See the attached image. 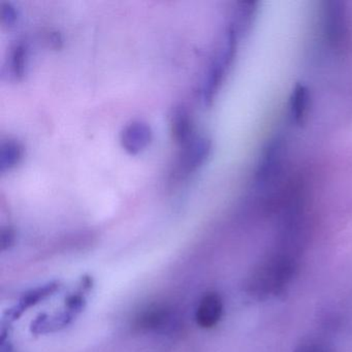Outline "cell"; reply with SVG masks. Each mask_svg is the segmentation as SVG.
I'll return each instance as SVG.
<instances>
[{"mask_svg":"<svg viewBox=\"0 0 352 352\" xmlns=\"http://www.w3.org/2000/svg\"><path fill=\"white\" fill-rule=\"evenodd\" d=\"M28 47L25 41H17L12 46L8 63V73L12 80L20 81L25 73Z\"/></svg>","mask_w":352,"mask_h":352,"instance_id":"52a82bcc","label":"cell"},{"mask_svg":"<svg viewBox=\"0 0 352 352\" xmlns=\"http://www.w3.org/2000/svg\"><path fill=\"white\" fill-rule=\"evenodd\" d=\"M151 140V127L143 121H131L123 127L120 133L121 145L133 155L147 148Z\"/></svg>","mask_w":352,"mask_h":352,"instance_id":"277c9868","label":"cell"},{"mask_svg":"<svg viewBox=\"0 0 352 352\" xmlns=\"http://www.w3.org/2000/svg\"><path fill=\"white\" fill-rule=\"evenodd\" d=\"M294 352H333V349L323 340L310 338L298 344Z\"/></svg>","mask_w":352,"mask_h":352,"instance_id":"9c48e42d","label":"cell"},{"mask_svg":"<svg viewBox=\"0 0 352 352\" xmlns=\"http://www.w3.org/2000/svg\"><path fill=\"white\" fill-rule=\"evenodd\" d=\"M324 32L327 43L336 52H343L349 46V28L341 3H327L323 9Z\"/></svg>","mask_w":352,"mask_h":352,"instance_id":"3957f363","label":"cell"},{"mask_svg":"<svg viewBox=\"0 0 352 352\" xmlns=\"http://www.w3.org/2000/svg\"><path fill=\"white\" fill-rule=\"evenodd\" d=\"M223 315V300L217 292H208L197 305L195 320L203 329H212L218 324Z\"/></svg>","mask_w":352,"mask_h":352,"instance_id":"5b68a950","label":"cell"},{"mask_svg":"<svg viewBox=\"0 0 352 352\" xmlns=\"http://www.w3.org/2000/svg\"><path fill=\"white\" fill-rule=\"evenodd\" d=\"M296 271V255L280 250L255 267L249 277L247 290L263 298L270 294H284Z\"/></svg>","mask_w":352,"mask_h":352,"instance_id":"6da1fadb","label":"cell"},{"mask_svg":"<svg viewBox=\"0 0 352 352\" xmlns=\"http://www.w3.org/2000/svg\"><path fill=\"white\" fill-rule=\"evenodd\" d=\"M211 152V140L206 135H195L181 147L170 173V182L179 183L188 178L207 160Z\"/></svg>","mask_w":352,"mask_h":352,"instance_id":"7a4b0ae2","label":"cell"},{"mask_svg":"<svg viewBox=\"0 0 352 352\" xmlns=\"http://www.w3.org/2000/svg\"><path fill=\"white\" fill-rule=\"evenodd\" d=\"M23 156V146L17 140H3L0 145V172L15 168Z\"/></svg>","mask_w":352,"mask_h":352,"instance_id":"ba28073f","label":"cell"},{"mask_svg":"<svg viewBox=\"0 0 352 352\" xmlns=\"http://www.w3.org/2000/svg\"><path fill=\"white\" fill-rule=\"evenodd\" d=\"M0 17H1V23L3 25L12 28L15 25L18 20V12L16 8L12 3H1V10H0Z\"/></svg>","mask_w":352,"mask_h":352,"instance_id":"30bf717a","label":"cell"},{"mask_svg":"<svg viewBox=\"0 0 352 352\" xmlns=\"http://www.w3.org/2000/svg\"><path fill=\"white\" fill-rule=\"evenodd\" d=\"M170 127L173 140L181 147L195 137L192 117L183 104H177L170 111Z\"/></svg>","mask_w":352,"mask_h":352,"instance_id":"8992f818","label":"cell"}]
</instances>
